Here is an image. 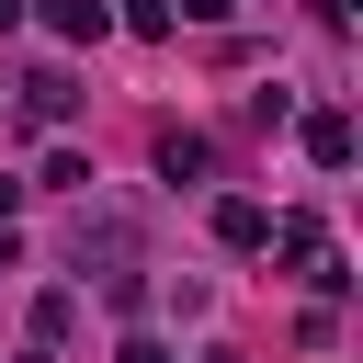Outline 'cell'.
I'll list each match as a JSON object with an SVG mask.
<instances>
[{"instance_id":"1","label":"cell","mask_w":363,"mask_h":363,"mask_svg":"<svg viewBox=\"0 0 363 363\" xmlns=\"http://www.w3.org/2000/svg\"><path fill=\"white\" fill-rule=\"evenodd\" d=\"M79 113V79L68 68H23V125H68Z\"/></svg>"},{"instance_id":"8","label":"cell","mask_w":363,"mask_h":363,"mask_svg":"<svg viewBox=\"0 0 363 363\" xmlns=\"http://www.w3.org/2000/svg\"><path fill=\"white\" fill-rule=\"evenodd\" d=\"M352 11H363V0H318V23H329V34H352Z\"/></svg>"},{"instance_id":"6","label":"cell","mask_w":363,"mask_h":363,"mask_svg":"<svg viewBox=\"0 0 363 363\" xmlns=\"http://www.w3.org/2000/svg\"><path fill=\"white\" fill-rule=\"evenodd\" d=\"M272 250H284V261H306V272L329 261V238H318V216H284V227H272Z\"/></svg>"},{"instance_id":"7","label":"cell","mask_w":363,"mask_h":363,"mask_svg":"<svg viewBox=\"0 0 363 363\" xmlns=\"http://www.w3.org/2000/svg\"><path fill=\"white\" fill-rule=\"evenodd\" d=\"M182 11H193V23H227L238 0H170V23H182Z\"/></svg>"},{"instance_id":"2","label":"cell","mask_w":363,"mask_h":363,"mask_svg":"<svg viewBox=\"0 0 363 363\" xmlns=\"http://www.w3.org/2000/svg\"><path fill=\"white\" fill-rule=\"evenodd\" d=\"M216 250H238V261H250V250H272V216H261L250 193H227V204H216Z\"/></svg>"},{"instance_id":"12","label":"cell","mask_w":363,"mask_h":363,"mask_svg":"<svg viewBox=\"0 0 363 363\" xmlns=\"http://www.w3.org/2000/svg\"><path fill=\"white\" fill-rule=\"evenodd\" d=\"M34 363H45V352H34Z\"/></svg>"},{"instance_id":"11","label":"cell","mask_w":363,"mask_h":363,"mask_svg":"<svg viewBox=\"0 0 363 363\" xmlns=\"http://www.w3.org/2000/svg\"><path fill=\"white\" fill-rule=\"evenodd\" d=\"M204 363H250V352H227V340H216V352H204Z\"/></svg>"},{"instance_id":"4","label":"cell","mask_w":363,"mask_h":363,"mask_svg":"<svg viewBox=\"0 0 363 363\" xmlns=\"http://www.w3.org/2000/svg\"><path fill=\"white\" fill-rule=\"evenodd\" d=\"M45 23H57L68 45H102V34H113V11H102V0H45Z\"/></svg>"},{"instance_id":"9","label":"cell","mask_w":363,"mask_h":363,"mask_svg":"<svg viewBox=\"0 0 363 363\" xmlns=\"http://www.w3.org/2000/svg\"><path fill=\"white\" fill-rule=\"evenodd\" d=\"M113 363H170V352H159V340H125V352H113Z\"/></svg>"},{"instance_id":"3","label":"cell","mask_w":363,"mask_h":363,"mask_svg":"<svg viewBox=\"0 0 363 363\" xmlns=\"http://www.w3.org/2000/svg\"><path fill=\"white\" fill-rule=\"evenodd\" d=\"M159 170H170V182H204V170H216V136L170 125V136H159Z\"/></svg>"},{"instance_id":"10","label":"cell","mask_w":363,"mask_h":363,"mask_svg":"<svg viewBox=\"0 0 363 363\" xmlns=\"http://www.w3.org/2000/svg\"><path fill=\"white\" fill-rule=\"evenodd\" d=\"M11 216H23V182H0V227H11Z\"/></svg>"},{"instance_id":"5","label":"cell","mask_w":363,"mask_h":363,"mask_svg":"<svg viewBox=\"0 0 363 363\" xmlns=\"http://www.w3.org/2000/svg\"><path fill=\"white\" fill-rule=\"evenodd\" d=\"M306 159L318 170H352V113H306Z\"/></svg>"}]
</instances>
